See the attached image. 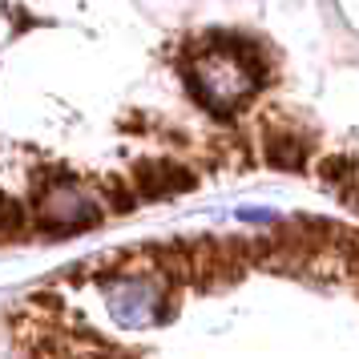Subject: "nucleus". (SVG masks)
<instances>
[{
  "label": "nucleus",
  "instance_id": "3",
  "mask_svg": "<svg viewBox=\"0 0 359 359\" xmlns=\"http://www.w3.org/2000/svg\"><path fill=\"white\" fill-rule=\"evenodd\" d=\"M126 182L137 194V202H165V198L190 194L202 182V174L182 158H137V162H130Z\"/></svg>",
  "mask_w": 359,
  "mask_h": 359
},
{
  "label": "nucleus",
  "instance_id": "2",
  "mask_svg": "<svg viewBox=\"0 0 359 359\" xmlns=\"http://www.w3.org/2000/svg\"><path fill=\"white\" fill-rule=\"evenodd\" d=\"M190 49L206 53V57H222V61H230V65L238 69V73H243L259 93L275 81V61H271V49L262 45L259 36L243 33V29H206L198 41H190Z\"/></svg>",
  "mask_w": 359,
  "mask_h": 359
},
{
  "label": "nucleus",
  "instance_id": "5",
  "mask_svg": "<svg viewBox=\"0 0 359 359\" xmlns=\"http://www.w3.org/2000/svg\"><path fill=\"white\" fill-rule=\"evenodd\" d=\"M319 174H323L335 190H339V198L351 206L355 202V158L351 154H335V158H323L319 162Z\"/></svg>",
  "mask_w": 359,
  "mask_h": 359
},
{
  "label": "nucleus",
  "instance_id": "4",
  "mask_svg": "<svg viewBox=\"0 0 359 359\" xmlns=\"http://www.w3.org/2000/svg\"><path fill=\"white\" fill-rule=\"evenodd\" d=\"M319 154V133L294 121V117H275L262 126V162L271 170H287V174H299L307 170Z\"/></svg>",
  "mask_w": 359,
  "mask_h": 359
},
{
  "label": "nucleus",
  "instance_id": "1",
  "mask_svg": "<svg viewBox=\"0 0 359 359\" xmlns=\"http://www.w3.org/2000/svg\"><path fill=\"white\" fill-rule=\"evenodd\" d=\"M25 206H29L33 238H41V243H61V238L85 234V230L105 222V210H101L97 194L77 186V182H69V186H61V190H53L45 198H33Z\"/></svg>",
  "mask_w": 359,
  "mask_h": 359
},
{
  "label": "nucleus",
  "instance_id": "6",
  "mask_svg": "<svg viewBox=\"0 0 359 359\" xmlns=\"http://www.w3.org/2000/svg\"><path fill=\"white\" fill-rule=\"evenodd\" d=\"M238 218L243 222H278L275 210H238Z\"/></svg>",
  "mask_w": 359,
  "mask_h": 359
}]
</instances>
